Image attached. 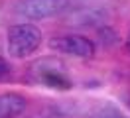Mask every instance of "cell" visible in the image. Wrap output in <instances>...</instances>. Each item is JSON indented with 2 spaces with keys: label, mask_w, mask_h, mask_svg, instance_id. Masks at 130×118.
Listing matches in <instances>:
<instances>
[{
  "label": "cell",
  "mask_w": 130,
  "mask_h": 118,
  "mask_svg": "<svg viewBox=\"0 0 130 118\" xmlns=\"http://www.w3.org/2000/svg\"><path fill=\"white\" fill-rule=\"evenodd\" d=\"M126 49H128V53H130V31H128V36H126Z\"/></svg>",
  "instance_id": "cell-8"
},
{
  "label": "cell",
  "mask_w": 130,
  "mask_h": 118,
  "mask_svg": "<svg viewBox=\"0 0 130 118\" xmlns=\"http://www.w3.org/2000/svg\"><path fill=\"white\" fill-rule=\"evenodd\" d=\"M69 6H71V0H24L18 12L30 20H45V18L61 14Z\"/></svg>",
  "instance_id": "cell-4"
},
{
  "label": "cell",
  "mask_w": 130,
  "mask_h": 118,
  "mask_svg": "<svg viewBox=\"0 0 130 118\" xmlns=\"http://www.w3.org/2000/svg\"><path fill=\"white\" fill-rule=\"evenodd\" d=\"M32 77L45 87L51 89H59V91H67L71 89V79L65 71V65L57 59L51 57H43L40 61L32 65Z\"/></svg>",
  "instance_id": "cell-2"
},
{
  "label": "cell",
  "mask_w": 130,
  "mask_h": 118,
  "mask_svg": "<svg viewBox=\"0 0 130 118\" xmlns=\"http://www.w3.org/2000/svg\"><path fill=\"white\" fill-rule=\"evenodd\" d=\"M10 71H12V67H10L8 59L2 55V51H0V77H4V75H8Z\"/></svg>",
  "instance_id": "cell-6"
},
{
  "label": "cell",
  "mask_w": 130,
  "mask_h": 118,
  "mask_svg": "<svg viewBox=\"0 0 130 118\" xmlns=\"http://www.w3.org/2000/svg\"><path fill=\"white\" fill-rule=\"evenodd\" d=\"M41 45V30L34 24H14L8 28V53L14 59H26Z\"/></svg>",
  "instance_id": "cell-1"
},
{
  "label": "cell",
  "mask_w": 130,
  "mask_h": 118,
  "mask_svg": "<svg viewBox=\"0 0 130 118\" xmlns=\"http://www.w3.org/2000/svg\"><path fill=\"white\" fill-rule=\"evenodd\" d=\"M26 96L20 93L0 94V118H16L26 110Z\"/></svg>",
  "instance_id": "cell-5"
},
{
  "label": "cell",
  "mask_w": 130,
  "mask_h": 118,
  "mask_svg": "<svg viewBox=\"0 0 130 118\" xmlns=\"http://www.w3.org/2000/svg\"><path fill=\"white\" fill-rule=\"evenodd\" d=\"M99 118H126V116H122V114H116V112H103Z\"/></svg>",
  "instance_id": "cell-7"
},
{
  "label": "cell",
  "mask_w": 130,
  "mask_h": 118,
  "mask_svg": "<svg viewBox=\"0 0 130 118\" xmlns=\"http://www.w3.org/2000/svg\"><path fill=\"white\" fill-rule=\"evenodd\" d=\"M49 47L53 51L83 57V59H89V57L95 55V43L89 38H85V36H73V33L51 38L49 39Z\"/></svg>",
  "instance_id": "cell-3"
},
{
  "label": "cell",
  "mask_w": 130,
  "mask_h": 118,
  "mask_svg": "<svg viewBox=\"0 0 130 118\" xmlns=\"http://www.w3.org/2000/svg\"><path fill=\"white\" fill-rule=\"evenodd\" d=\"M124 102H126V106H128V108H130V93H128V96L124 98Z\"/></svg>",
  "instance_id": "cell-9"
}]
</instances>
